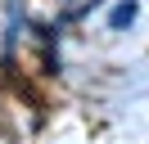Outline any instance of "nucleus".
Masks as SVG:
<instances>
[{
  "label": "nucleus",
  "mask_w": 149,
  "mask_h": 144,
  "mask_svg": "<svg viewBox=\"0 0 149 144\" xmlns=\"http://www.w3.org/2000/svg\"><path fill=\"white\" fill-rule=\"evenodd\" d=\"M127 23H136V0H127V5L113 9V27H127Z\"/></svg>",
  "instance_id": "obj_1"
}]
</instances>
